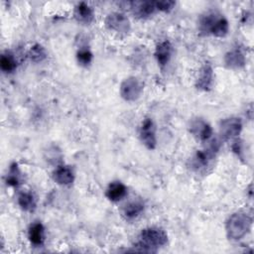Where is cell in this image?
<instances>
[{"label":"cell","instance_id":"obj_1","mask_svg":"<svg viewBox=\"0 0 254 254\" xmlns=\"http://www.w3.org/2000/svg\"><path fill=\"white\" fill-rule=\"evenodd\" d=\"M168 241V235L162 228L147 227L141 231L140 241L135 245V251L155 252L156 248L164 246Z\"/></svg>","mask_w":254,"mask_h":254},{"label":"cell","instance_id":"obj_2","mask_svg":"<svg viewBox=\"0 0 254 254\" xmlns=\"http://www.w3.org/2000/svg\"><path fill=\"white\" fill-rule=\"evenodd\" d=\"M252 224L251 217L243 211L233 213L226 222V233L230 239L238 240L243 238L250 230Z\"/></svg>","mask_w":254,"mask_h":254},{"label":"cell","instance_id":"obj_3","mask_svg":"<svg viewBox=\"0 0 254 254\" xmlns=\"http://www.w3.org/2000/svg\"><path fill=\"white\" fill-rule=\"evenodd\" d=\"M200 30L215 37H224L229 30L228 21L216 13H207L200 20Z\"/></svg>","mask_w":254,"mask_h":254},{"label":"cell","instance_id":"obj_4","mask_svg":"<svg viewBox=\"0 0 254 254\" xmlns=\"http://www.w3.org/2000/svg\"><path fill=\"white\" fill-rule=\"evenodd\" d=\"M143 92V83L142 81L135 77L129 76L124 79L120 85V94L123 99L126 101H135L137 100Z\"/></svg>","mask_w":254,"mask_h":254},{"label":"cell","instance_id":"obj_5","mask_svg":"<svg viewBox=\"0 0 254 254\" xmlns=\"http://www.w3.org/2000/svg\"><path fill=\"white\" fill-rule=\"evenodd\" d=\"M105 26L119 34H127L130 31V22L128 18L118 12L110 13L105 19Z\"/></svg>","mask_w":254,"mask_h":254},{"label":"cell","instance_id":"obj_6","mask_svg":"<svg viewBox=\"0 0 254 254\" xmlns=\"http://www.w3.org/2000/svg\"><path fill=\"white\" fill-rule=\"evenodd\" d=\"M140 139L142 143L150 150L156 148L157 145V137H156V127L152 119L146 118L141 127H140Z\"/></svg>","mask_w":254,"mask_h":254},{"label":"cell","instance_id":"obj_7","mask_svg":"<svg viewBox=\"0 0 254 254\" xmlns=\"http://www.w3.org/2000/svg\"><path fill=\"white\" fill-rule=\"evenodd\" d=\"M242 130V122L240 118L228 117L220 123V134L224 139H232L237 137Z\"/></svg>","mask_w":254,"mask_h":254},{"label":"cell","instance_id":"obj_8","mask_svg":"<svg viewBox=\"0 0 254 254\" xmlns=\"http://www.w3.org/2000/svg\"><path fill=\"white\" fill-rule=\"evenodd\" d=\"M190 132L200 141H207L212 135V129L208 123L201 119H195L191 121L190 126Z\"/></svg>","mask_w":254,"mask_h":254},{"label":"cell","instance_id":"obj_9","mask_svg":"<svg viewBox=\"0 0 254 254\" xmlns=\"http://www.w3.org/2000/svg\"><path fill=\"white\" fill-rule=\"evenodd\" d=\"M213 83V69L209 64H205L199 70L198 77L195 81L196 88L208 91Z\"/></svg>","mask_w":254,"mask_h":254},{"label":"cell","instance_id":"obj_10","mask_svg":"<svg viewBox=\"0 0 254 254\" xmlns=\"http://www.w3.org/2000/svg\"><path fill=\"white\" fill-rule=\"evenodd\" d=\"M224 63L228 68H241L245 64V57L239 49H233L225 54Z\"/></svg>","mask_w":254,"mask_h":254},{"label":"cell","instance_id":"obj_11","mask_svg":"<svg viewBox=\"0 0 254 254\" xmlns=\"http://www.w3.org/2000/svg\"><path fill=\"white\" fill-rule=\"evenodd\" d=\"M131 9L138 18H147L155 12L156 6L151 1H135L131 3Z\"/></svg>","mask_w":254,"mask_h":254},{"label":"cell","instance_id":"obj_12","mask_svg":"<svg viewBox=\"0 0 254 254\" xmlns=\"http://www.w3.org/2000/svg\"><path fill=\"white\" fill-rule=\"evenodd\" d=\"M74 18L78 23L88 25L93 21L94 14L92 8L84 2H80L75 6Z\"/></svg>","mask_w":254,"mask_h":254},{"label":"cell","instance_id":"obj_13","mask_svg":"<svg viewBox=\"0 0 254 254\" xmlns=\"http://www.w3.org/2000/svg\"><path fill=\"white\" fill-rule=\"evenodd\" d=\"M172 56V45L169 41H163L159 43L155 50V58L161 66L166 65Z\"/></svg>","mask_w":254,"mask_h":254},{"label":"cell","instance_id":"obj_14","mask_svg":"<svg viewBox=\"0 0 254 254\" xmlns=\"http://www.w3.org/2000/svg\"><path fill=\"white\" fill-rule=\"evenodd\" d=\"M53 178L55 182L58 183L59 185L68 186L73 183L74 175L70 168L66 166H60L55 170L53 174Z\"/></svg>","mask_w":254,"mask_h":254},{"label":"cell","instance_id":"obj_15","mask_svg":"<svg viewBox=\"0 0 254 254\" xmlns=\"http://www.w3.org/2000/svg\"><path fill=\"white\" fill-rule=\"evenodd\" d=\"M126 193L127 188L121 182H112L105 191L106 197L114 202L121 200L126 195Z\"/></svg>","mask_w":254,"mask_h":254},{"label":"cell","instance_id":"obj_16","mask_svg":"<svg viewBox=\"0 0 254 254\" xmlns=\"http://www.w3.org/2000/svg\"><path fill=\"white\" fill-rule=\"evenodd\" d=\"M28 237L32 244L40 246L45 241V228L41 222L31 224L28 230Z\"/></svg>","mask_w":254,"mask_h":254},{"label":"cell","instance_id":"obj_17","mask_svg":"<svg viewBox=\"0 0 254 254\" xmlns=\"http://www.w3.org/2000/svg\"><path fill=\"white\" fill-rule=\"evenodd\" d=\"M144 209V203L140 200H133L128 202L123 207V215L127 219H133L137 217Z\"/></svg>","mask_w":254,"mask_h":254},{"label":"cell","instance_id":"obj_18","mask_svg":"<svg viewBox=\"0 0 254 254\" xmlns=\"http://www.w3.org/2000/svg\"><path fill=\"white\" fill-rule=\"evenodd\" d=\"M18 203L25 211H34L36 208V198L32 192H21L18 196Z\"/></svg>","mask_w":254,"mask_h":254},{"label":"cell","instance_id":"obj_19","mask_svg":"<svg viewBox=\"0 0 254 254\" xmlns=\"http://www.w3.org/2000/svg\"><path fill=\"white\" fill-rule=\"evenodd\" d=\"M0 66L4 72H12L17 66V62L14 55L8 51L3 53L0 59Z\"/></svg>","mask_w":254,"mask_h":254},{"label":"cell","instance_id":"obj_20","mask_svg":"<svg viewBox=\"0 0 254 254\" xmlns=\"http://www.w3.org/2000/svg\"><path fill=\"white\" fill-rule=\"evenodd\" d=\"M21 172L16 163H13L8 171L6 177V184L11 187H18L21 183Z\"/></svg>","mask_w":254,"mask_h":254},{"label":"cell","instance_id":"obj_21","mask_svg":"<svg viewBox=\"0 0 254 254\" xmlns=\"http://www.w3.org/2000/svg\"><path fill=\"white\" fill-rule=\"evenodd\" d=\"M28 56H29L30 60L33 61L34 63H40V62H43L47 58V53H46L45 48L42 45L36 44L30 49Z\"/></svg>","mask_w":254,"mask_h":254},{"label":"cell","instance_id":"obj_22","mask_svg":"<svg viewBox=\"0 0 254 254\" xmlns=\"http://www.w3.org/2000/svg\"><path fill=\"white\" fill-rule=\"evenodd\" d=\"M76 59L79 64L87 66L92 61V53L87 48H81L76 53Z\"/></svg>","mask_w":254,"mask_h":254},{"label":"cell","instance_id":"obj_23","mask_svg":"<svg viewBox=\"0 0 254 254\" xmlns=\"http://www.w3.org/2000/svg\"><path fill=\"white\" fill-rule=\"evenodd\" d=\"M176 5L175 1H170V0H163V1H157L155 2L156 9L164 12H168L173 9V7Z\"/></svg>","mask_w":254,"mask_h":254}]
</instances>
